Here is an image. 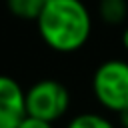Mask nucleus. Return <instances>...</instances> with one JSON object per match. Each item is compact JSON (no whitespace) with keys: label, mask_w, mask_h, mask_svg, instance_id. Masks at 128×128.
<instances>
[{"label":"nucleus","mask_w":128,"mask_h":128,"mask_svg":"<svg viewBox=\"0 0 128 128\" xmlns=\"http://www.w3.org/2000/svg\"><path fill=\"white\" fill-rule=\"evenodd\" d=\"M92 92L96 102L110 110L122 112L128 108V62L126 60H104L92 76Z\"/></svg>","instance_id":"obj_2"},{"label":"nucleus","mask_w":128,"mask_h":128,"mask_svg":"<svg viewBox=\"0 0 128 128\" xmlns=\"http://www.w3.org/2000/svg\"><path fill=\"white\" fill-rule=\"evenodd\" d=\"M24 116V88L12 76L0 74V128H16Z\"/></svg>","instance_id":"obj_4"},{"label":"nucleus","mask_w":128,"mask_h":128,"mask_svg":"<svg viewBox=\"0 0 128 128\" xmlns=\"http://www.w3.org/2000/svg\"><path fill=\"white\" fill-rule=\"evenodd\" d=\"M46 0H6V6L12 16L20 20H36Z\"/></svg>","instance_id":"obj_6"},{"label":"nucleus","mask_w":128,"mask_h":128,"mask_svg":"<svg viewBox=\"0 0 128 128\" xmlns=\"http://www.w3.org/2000/svg\"><path fill=\"white\" fill-rule=\"evenodd\" d=\"M98 16L102 22H106L110 26H118L128 16V2L126 0H100Z\"/></svg>","instance_id":"obj_5"},{"label":"nucleus","mask_w":128,"mask_h":128,"mask_svg":"<svg viewBox=\"0 0 128 128\" xmlns=\"http://www.w3.org/2000/svg\"><path fill=\"white\" fill-rule=\"evenodd\" d=\"M66 128H116L106 116L96 114V112H82L78 116H74Z\"/></svg>","instance_id":"obj_7"},{"label":"nucleus","mask_w":128,"mask_h":128,"mask_svg":"<svg viewBox=\"0 0 128 128\" xmlns=\"http://www.w3.org/2000/svg\"><path fill=\"white\" fill-rule=\"evenodd\" d=\"M34 22L42 42L60 54L80 50L92 34V16L82 0H46Z\"/></svg>","instance_id":"obj_1"},{"label":"nucleus","mask_w":128,"mask_h":128,"mask_svg":"<svg viewBox=\"0 0 128 128\" xmlns=\"http://www.w3.org/2000/svg\"><path fill=\"white\" fill-rule=\"evenodd\" d=\"M122 46H124V50L128 52V26H126L124 32H122Z\"/></svg>","instance_id":"obj_10"},{"label":"nucleus","mask_w":128,"mask_h":128,"mask_svg":"<svg viewBox=\"0 0 128 128\" xmlns=\"http://www.w3.org/2000/svg\"><path fill=\"white\" fill-rule=\"evenodd\" d=\"M118 120L122 128H128V108H124L122 112H118Z\"/></svg>","instance_id":"obj_9"},{"label":"nucleus","mask_w":128,"mask_h":128,"mask_svg":"<svg viewBox=\"0 0 128 128\" xmlns=\"http://www.w3.org/2000/svg\"><path fill=\"white\" fill-rule=\"evenodd\" d=\"M16 128H54V126H52V122H46V120H40V118H34V116L26 114Z\"/></svg>","instance_id":"obj_8"},{"label":"nucleus","mask_w":128,"mask_h":128,"mask_svg":"<svg viewBox=\"0 0 128 128\" xmlns=\"http://www.w3.org/2000/svg\"><path fill=\"white\" fill-rule=\"evenodd\" d=\"M24 104L28 116L54 124L68 112L70 92L62 82L44 78L34 82L28 90H24Z\"/></svg>","instance_id":"obj_3"}]
</instances>
